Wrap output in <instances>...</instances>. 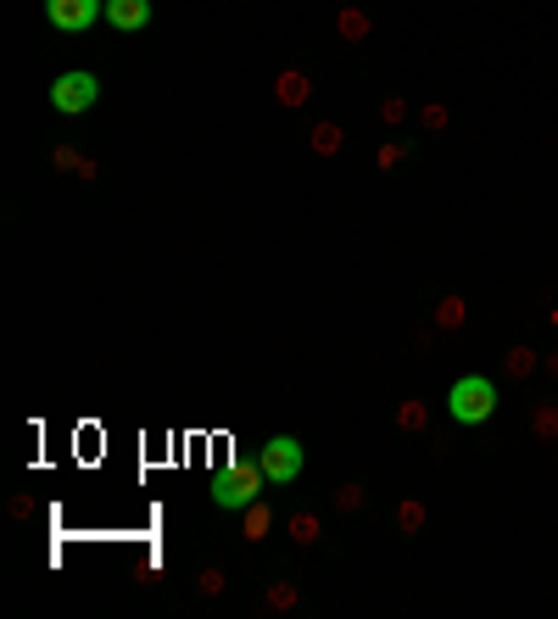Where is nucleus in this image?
Here are the masks:
<instances>
[{
  "label": "nucleus",
  "instance_id": "obj_7",
  "mask_svg": "<svg viewBox=\"0 0 558 619\" xmlns=\"http://www.w3.org/2000/svg\"><path fill=\"white\" fill-rule=\"evenodd\" d=\"M307 95H313V78H307V73H296V68H285L279 78H274V100H279V107H302V100Z\"/></svg>",
  "mask_w": 558,
  "mask_h": 619
},
{
  "label": "nucleus",
  "instance_id": "obj_19",
  "mask_svg": "<svg viewBox=\"0 0 558 619\" xmlns=\"http://www.w3.org/2000/svg\"><path fill=\"white\" fill-rule=\"evenodd\" d=\"M402 157H408V140H391V146H380V151H375V168H385V173H391Z\"/></svg>",
  "mask_w": 558,
  "mask_h": 619
},
{
  "label": "nucleus",
  "instance_id": "obj_21",
  "mask_svg": "<svg viewBox=\"0 0 558 619\" xmlns=\"http://www.w3.org/2000/svg\"><path fill=\"white\" fill-rule=\"evenodd\" d=\"M380 117H385V123H402V117H408V100H402V95L380 100Z\"/></svg>",
  "mask_w": 558,
  "mask_h": 619
},
{
  "label": "nucleus",
  "instance_id": "obj_14",
  "mask_svg": "<svg viewBox=\"0 0 558 619\" xmlns=\"http://www.w3.org/2000/svg\"><path fill=\"white\" fill-rule=\"evenodd\" d=\"M425 519H430V513H425V502H419V497H408V502L397 508V530H402V535H419V530H425Z\"/></svg>",
  "mask_w": 558,
  "mask_h": 619
},
{
  "label": "nucleus",
  "instance_id": "obj_9",
  "mask_svg": "<svg viewBox=\"0 0 558 619\" xmlns=\"http://www.w3.org/2000/svg\"><path fill=\"white\" fill-rule=\"evenodd\" d=\"M368 28H375V23H368L363 6H341V12H336V34L352 39V45H358V39H368Z\"/></svg>",
  "mask_w": 558,
  "mask_h": 619
},
{
  "label": "nucleus",
  "instance_id": "obj_2",
  "mask_svg": "<svg viewBox=\"0 0 558 619\" xmlns=\"http://www.w3.org/2000/svg\"><path fill=\"white\" fill-rule=\"evenodd\" d=\"M263 486H268L263 463H230V469L213 474V502L218 508H246V502H257Z\"/></svg>",
  "mask_w": 558,
  "mask_h": 619
},
{
  "label": "nucleus",
  "instance_id": "obj_13",
  "mask_svg": "<svg viewBox=\"0 0 558 619\" xmlns=\"http://www.w3.org/2000/svg\"><path fill=\"white\" fill-rule=\"evenodd\" d=\"M268 530H274V513H268L263 502H246V530L240 535H246V542H263Z\"/></svg>",
  "mask_w": 558,
  "mask_h": 619
},
{
  "label": "nucleus",
  "instance_id": "obj_8",
  "mask_svg": "<svg viewBox=\"0 0 558 619\" xmlns=\"http://www.w3.org/2000/svg\"><path fill=\"white\" fill-rule=\"evenodd\" d=\"M530 436H536V441H547V446H558V397H542V402H536V413H530Z\"/></svg>",
  "mask_w": 558,
  "mask_h": 619
},
{
  "label": "nucleus",
  "instance_id": "obj_24",
  "mask_svg": "<svg viewBox=\"0 0 558 619\" xmlns=\"http://www.w3.org/2000/svg\"><path fill=\"white\" fill-rule=\"evenodd\" d=\"M542 368H547V374L558 380V352H547V363H542Z\"/></svg>",
  "mask_w": 558,
  "mask_h": 619
},
{
  "label": "nucleus",
  "instance_id": "obj_5",
  "mask_svg": "<svg viewBox=\"0 0 558 619\" xmlns=\"http://www.w3.org/2000/svg\"><path fill=\"white\" fill-rule=\"evenodd\" d=\"M45 17H51V28H61V34H85L90 23L107 17V0H45Z\"/></svg>",
  "mask_w": 558,
  "mask_h": 619
},
{
  "label": "nucleus",
  "instance_id": "obj_22",
  "mask_svg": "<svg viewBox=\"0 0 558 619\" xmlns=\"http://www.w3.org/2000/svg\"><path fill=\"white\" fill-rule=\"evenodd\" d=\"M56 168H61V173H78V168H85V157H78L73 146H61V151H56Z\"/></svg>",
  "mask_w": 558,
  "mask_h": 619
},
{
  "label": "nucleus",
  "instance_id": "obj_23",
  "mask_svg": "<svg viewBox=\"0 0 558 619\" xmlns=\"http://www.w3.org/2000/svg\"><path fill=\"white\" fill-rule=\"evenodd\" d=\"M196 591H201V597H218V591H223V575H218V569H206L201 581H196Z\"/></svg>",
  "mask_w": 558,
  "mask_h": 619
},
{
  "label": "nucleus",
  "instance_id": "obj_16",
  "mask_svg": "<svg viewBox=\"0 0 558 619\" xmlns=\"http://www.w3.org/2000/svg\"><path fill=\"white\" fill-rule=\"evenodd\" d=\"M302 603V591H296V581H274L268 586V608L274 614H285V608H296Z\"/></svg>",
  "mask_w": 558,
  "mask_h": 619
},
{
  "label": "nucleus",
  "instance_id": "obj_25",
  "mask_svg": "<svg viewBox=\"0 0 558 619\" xmlns=\"http://www.w3.org/2000/svg\"><path fill=\"white\" fill-rule=\"evenodd\" d=\"M547 318H553V329H558V307H553V313H547Z\"/></svg>",
  "mask_w": 558,
  "mask_h": 619
},
{
  "label": "nucleus",
  "instance_id": "obj_11",
  "mask_svg": "<svg viewBox=\"0 0 558 619\" xmlns=\"http://www.w3.org/2000/svg\"><path fill=\"white\" fill-rule=\"evenodd\" d=\"M430 424V407L419 402V397H408V402H397V430H408V436H419V430Z\"/></svg>",
  "mask_w": 558,
  "mask_h": 619
},
{
  "label": "nucleus",
  "instance_id": "obj_17",
  "mask_svg": "<svg viewBox=\"0 0 558 619\" xmlns=\"http://www.w3.org/2000/svg\"><path fill=\"white\" fill-rule=\"evenodd\" d=\"M291 535H296V547H313V542H319V513H296V519H291Z\"/></svg>",
  "mask_w": 558,
  "mask_h": 619
},
{
  "label": "nucleus",
  "instance_id": "obj_20",
  "mask_svg": "<svg viewBox=\"0 0 558 619\" xmlns=\"http://www.w3.org/2000/svg\"><path fill=\"white\" fill-rule=\"evenodd\" d=\"M336 508H341V513H358V508H363V486H352V480L336 486Z\"/></svg>",
  "mask_w": 558,
  "mask_h": 619
},
{
  "label": "nucleus",
  "instance_id": "obj_10",
  "mask_svg": "<svg viewBox=\"0 0 558 619\" xmlns=\"http://www.w3.org/2000/svg\"><path fill=\"white\" fill-rule=\"evenodd\" d=\"M464 318H469V301H464V296H441V301H436V329H441V335L464 329Z\"/></svg>",
  "mask_w": 558,
  "mask_h": 619
},
{
  "label": "nucleus",
  "instance_id": "obj_4",
  "mask_svg": "<svg viewBox=\"0 0 558 619\" xmlns=\"http://www.w3.org/2000/svg\"><path fill=\"white\" fill-rule=\"evenodd\" d=\"M101 100V78L95 73H61L56 84H51V107L61 117H78V112H90Z\"/></svg>",
  "mask_w": 558,
  "mask_h": 619
},
{
  "label": "nucleus",
  "instance_id": "obj_18",
  "mask_svg": "<svg viewBox=\"0 0 558 619\" xmlns=\"http://www.w3.org/2000/svg\"><path fill=\"white\" fill-rule=\"evenodd\" d=\"M419 129H430V134H441V129H447V107H441V100L419 107Z\"/></svg>",
  "mask_w": 558,
  "mask_h": 619
},
{
  "label": "nucleus",
  "instance_id": "obj_6",
  "mask_svg": "<svg viewBox=\"0 0 558 619\" xmlns=\"http://www.w3.org/2000/svg\"><path fill=\"white\" fill-rule=\"evenodd\" d=\"M107 23L117 34H134L151 23V0H107Z\"/></svg>",
  "mask_w": 558,
  "mask_h": 619
},
{
  "label": "nucleus",
  "instance_id": "obj_12",
  "mask_svg": "<svg viewBox=\"0 0 558 619\" xmlns=\"http://www.w3.org/2000/svg\"><path fill=\"white\" fill-rule=\"evenodd\" d=\"M307 146L319 157H336L341 151V123H313V134H307Z\"/></svg>",
  "mask_w": 558,
  "mask_h": 619
},
{
  "label": "nucleus",
  "instance_id": "obj_1",
  "mask_svg": "<svg viewBox=\"0 0 558 619\" xmlns=\"http://www.w3.org/2000/svg\"><path fill=\"white\" fill-rule=\"evenodd\" d=\"M447 407L458 424H486L491 413H497V385H491L486 374H464L458 385L447 390Z\"/></svg>",
  "mask_w": 558,
  "mask_h": 619
},
{
  "label": "nucleus",
  "instance_id": "obj_3",
  "mask_svg": "<svg viewBox=\"0 0 558 619\" xmlns=\"http://www.w3.org/2000/svg\"><path fill=\"white\" fill-rule=\"evenodd\" d=\"M257 463H263V474H268V486H291V480H302L307 452H302L296 436H274L268 446H257Z\"/></svg>",
  "mask_w": 558,
  "mask_h": 619
},
{
  "label": "nucleus",
  "instance_id": "obj_15",
  "mask_svg": "<svg viewBox=\"0 0 558 619\" xmlns=\"http://www.w3.org/2000/svg\"><path fill=\"white\" fill-rule=\"evenodd\" d=\"M503 368H508V374H514V380H525V374H536V368H542V363H536V352H530V346H508V358H503Z\"/></svg>",
  "mask_w": 558,
  "mask_h": 619
}]
</instances>
